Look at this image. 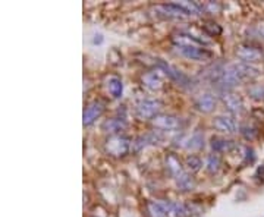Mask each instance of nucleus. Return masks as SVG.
<instances>
[{"mask_svg":"<svg viewBox=\"0 0 264 217\" xmlns=\"http://www.w3.org/2000/svg\"><path fill=\"white\" fill-rule=\"evenodd\" d=\"M125 126V123L119 119H110L107 122L103 123V129L107 131V132H118Z\"/></svg>","mask_w":264,"mask_h":217,"instance_id":"nucleus-15","label":"nucleus"},{"mask_svg":"<svg viewBox=\"0 0 264 217\" xmlns=\"http://www.w3.org/2000/svg\"><path fill=\"white\" fill-rule=\"evenodd\" d=\"M103 110H104L103 103H100V101L91 103V104L85 108V112H84V123H85V125L93 123L97 118H100V115L103 113Z\"/></svg>","mask_w":264,"mask_h":217,"instance_id":"nucleus-8","label":"nucleus"},{"mask_svg":"<svg viewBox=\"0 0 264 217\" xmlns=\"http://www.w3.org/2000/svg\"><path fill=\"white\" fill-rule=\"evenodd\" d=\"M231 145V141H225V140H213V148L222 151V150H228Z\"/></svg>","mask_w":264,"mask_h":217,"instance_id":"nucleus-18","label":"nucleus"},{"mask_svg":"<svg viewBox=\"0 0 264 217\" xmlns=\"http://www.w3.org/2000/svg\"><path fill=\"white\" fill-rule=\"evenodd\" d=\"M159 65H160V68L165 71L166 75L170 76V78H172L173 81H176L178 84H181V85H188V84H189V79H188L187 76L184 75L181 71H178L176 68L170 66L169 63H166L163 60H159Z\"/></svg>","mask_w":264,"mask_h":217,"instance_id":"nucleus-7","label":"nucleus"},{"mask_svg":"<svg viewBox=\"0 0 264 217\" xmlns=\"http://www.w3.org/2000/svg\"><path fill=\"white\" fill-rule=\"evenodd\" d=\"M207 166H209V169L211 172H217V169H219L220 166V160L217 156H210L209 159H207Z\"/></svg>","mask_w":264,"mask_h":217,"instance_id":"nucleus-17","label":"nucleus"},{"mask_svg":"<svg viewBox=\"0 0 264 217\" xmlns=\"http://www.w3.org/2000/svg\"><path fill=\"white\" fill-rule=\"evenodd\" d=\"M154 125L160 129H175L179 126V120L173 116H159L154 119Z\"/></svg>","mask_w":264,"mask_h":217,"instance_id":"nucleus-9","label":"nucleus"},{"mask_svg":"<svg viewBox=\"0 0 264 217\" xmlns=\"http://www.w3.org/2000/svg\"><path fill=\"white\" fill-rule=\"evenodd\" d=\"M216 106V100L211 94H203L197 100V107L203 112H211Z\"/></svg>","mask_w":264,"mask_h":217,"instance_id":"nucleus-11","label":"nucleus"},{"mask_svg":"<svg viewBox=\"0 0 264 217\" xmlns=\"http://www.w3.org/2000/svg\"><path fill=\"white\" fill-rule=\"evenodd\" d=\"M213 125H214V128H217L222 132H226V134H233L238 129V123L232 116H217L213 120Z\"/></svg>","mask_w":264,"mask_h":217,"instance_id":"nucleus-6","label":"nucleus"},{"mask_svg":"<svg viewBox=\"0 0 264 217\" xmlns=\"http://www.w3.org/2000/svg\"><path fill=\"white\" fill-rule=\"evenodd\" d=\"M160 108V103L159 101H154V100H143L141 103L137 104L135 112H137V116L141 118V119H150L153 118L154 115L159 112Z\"/></svg>","mask_w":264,"mask_h":217,"instance_id":"nucleus-3","label":"nucleus"},{"mask_svg":"<svg viewBox=\"0 0 264 217\" xmlns=\"http://www.w3.org/2000/svg\"><path fill=\"white\" fill-rule=\"evenodd\" d=\"M129 147H131V144H129V140H126L125 137H119V135H116V137H112L107 144H106V148H107V151L112 154V156H123V154H126V153L129 151Z\"/></svg>","mask_w":264,"mask_h":217,"instance_id":"nucleus-2","label":"nucleus"},{"mask_svg":"<svg viewBox=\"0 0 264 217\" xmlns=\"http://www.w3.org/2000/svg\"><path fill=\"white\" fill-rule=\"evenodd\" d=\"M107 90L113 97H121L122 96V81L118 76H109L107 78Z\"/></svg>","mask_w":264,"mask_h":217,"instance_id":"nucleus-12","label":"nucleus"},{"mask_svg":"<svg viewBox=\"0 0 264 217\" xmlns=\"http://www.w3.org/2000/svg\"><path fill=\"white\" fill-rule=\"evenodd\" d=\"M225 106L232 113H241L242 110H244L242 100L238 96H233V94H226V97H225Z\"/></svg>","mask_w":264,"mask_h":217,"instance_id":"nucleus-10","label":"nucleus"},{"mask_svg":"<svg viewBox=\"0 0 264 217\" xmlns=\"http://www.w3.org/2000/svg\"><path fill=\"white\" fill-rule=\"evenodd\" d=\"M236 54L244 63H248V65H250V62H258L263 57L261 50L254 46H241L236 50Z\"/></svg>","mask_w":264,"mask_h":217,"instance_id":"nucleus-4","label":"nucleus"},{"mask_svg":"<svg viewBox=\"0 0 264 217\" xmlns=\"http://www.w3.org/2000/svg\"><path fill=\"white\" fill-rule=\"evenodd\" d=\"M176 50L182 56H185L188 59H194V60H206L211 56L203 47H179V46H176Z\"/></svg>","mask_w":264,"mask_h":217,"instance_id":"nucleus-5","label":"nucleus"},{"mask_svg":"<svg viewBox=\"0 0 264 217\" xmlns=\"http://www.w3.org/2000/svg\"><path fill=\"white\" fill-rule=\"evenodd\" d=\"M143 81L144 84L148 88H151V90H157V88L162 87V81L159 79V76L156 75V74H147L143 78Z\"/></svg>","mask_w":264,"mask_h":217,"instance_id":"nucleus-14","label":"nucleus"},{"mask_svg":"<svg viewBox=\"0 0 264 217\" xmlns=\"http://www.w3.org/2000/svg\"><path fill=\"white\" fill-rule=\"evenodd\" d=\"M184 147H185V148H192V150L201 148V147H203V137H201V134H200V132H194L191 137H188L187 144H185Z\"/></svg>","mask_w":264,"mask_h":217,"instance_id":"nucleus-13","label":"nucleus"},{"mask_svg":"<svg viewBox=\"0 0 264 217\" xmlns=\"http://www.w3.org/2000/svg\"><path fill=\"white\" fill-rule=\"evenodd\" d=\"M147 211L151 217H191L192 208L170 201H151L147 204Z\"/></svg>","mask_w":264,"mask_h":217,"instance_id":"nucleus-1","label":"nucleus"},{"mask_svg":"<svg viewBox=\"0 0 264 217\" xmlns=\"http://www.w3.org/2000/svg\"><path fill=\"white\" fill-rule=\"evenodd\" d=\"M178 179V185H179V188L181 189H184V191H188V189H191L192 186H194V182H192V179L188 176V175H182V176H179V178H176Z\"/></svg>","mask_w":264,"mask_h":217,"instance_id":"nucleus-16","label":"nucleus"}]
</instances>
